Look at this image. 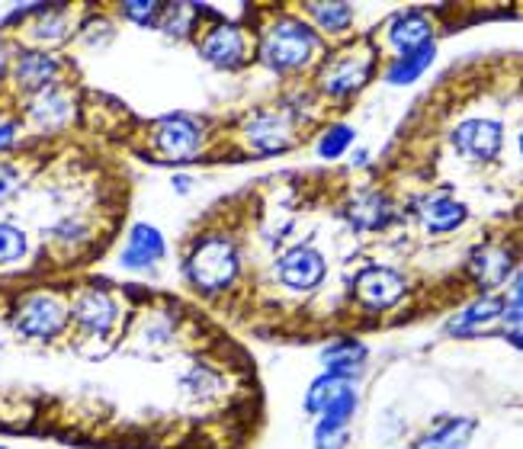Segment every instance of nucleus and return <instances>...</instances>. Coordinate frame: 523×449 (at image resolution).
I'll use <instances>...</instances> for the list:
<instances>
[{"label": "nucleus", "mask_w": 523, "mask_h": 449, "mask_svg": "<svg viewBox=\"0 0 523 449\" xmlns=\"http://www.w3.org/2000/svg\"><path fill=\"white\" fill-rule=\"evenodd\" d=\"M71 113V100L65 90H39L33 100V116L39 122H58L61 116Z\"/></svg>", "instance_id": "nucleus-23"}, {"label": "nucleus", "mask_w": 523, "mask_h": 449, "mask_svg": "<svg viewBox=\"0 0 523 449\" xmlns=\"http://www.w3.org/2000/svg\"><path fill=\"white\" fill-rule=\"evenodd\" d=\"M155 142L167 158H174V161L193 158V154L199 151V129L183 116H167V119L158 122Z\"/></svg>", "instance_id": "nucleus-8"}, {"label": "nucleus", "mask_w": 523, "mask_h": 449, "mask_svg": "<svg viewBox=\"0 0 523 449\" xmlns=\"http://www.w3.org/2000/svg\"><path fill=\"white\" fill-rule=\"evenodd\" d=\"M20 187V174L10 164H0V199H10Z\"/></svg>", "instance_id": "nucleus-30"}, {"label": "nucleus", "mask_w": 523, "mask_h": 449, "mask_svg": "<svg viewBox=\"0 0 523 449\" xmlns=\"http://www.w3.org/2000/svg\"><path fill=\"white\" fill-rule=\"evenodd\" d=\"M164 238L158 228L151 225H135L132 235H129V247L126 254H122V263H126L129 270H138V267H151V263H158L164 257Z\"/></svg>", "instance_id": "nucleus-12"}, {"label": "nucleus", "mask_w": 523, "mask_h": 449, "mask_svg": "<svg viewBox=\"0 0 523 449\" xmlns=\"http://www.w3.org/2000/svg\"><path fill=\"white\" fill-rule=\"evenodd\" d=\"M347 430H315V449H344Z\"/></svg>", "instance_id": "nucleus-29"}, {"label": "nucleus", "mask_w": 523, "mask_h": 449, "mask_svg": "<svg viewBox=\"0 0 523 449\" xmlns=\"http://www.w3.org/2000/svg\"><path fill=\"white\" fill-rule=\"evenodd\" d=\"M190 280L203 292H219L225 286H232L238 276V251L232 241L225 238H209L199 241L196 251L187 260Z\"/></svg>", "instance_id": "nucleus-1"}, {"label": "nucleus", "mask_w": 523, "mask_h": 449, "mask_svg": "<svg viewBox=\"0 0 523 449\" xmlns=\"http://www.w3.org/2000/svg\"><path fill=\"white\" fill-rule=\"evenodd\" d=\"M353 385H350V379H341V376H331V373H325L321 379H315L312 382V389H309V398H305V408L309 411H315V414H321V411H328L337 398H341L344 392H350Z\"/></svg>", "instance_id": "nucleus-21"}, {"label": "nucleus", "mask_w": 523, "mask_h": 449, "mask_svg": "<svg viewBox=\"0 0 523 449\" xmlns=\"http://www.w3.org/2000/svg\"><path fill=\"white\" fill-rule=\"evenodd\" d=\"M13 321H17V331H23L26 337H55L65 328V308L52 296H36L20 305Z\"/></svg>", "instance_id": "nucleus-6"}, {"label": "nucleus", "mask_w": 523, "mask_h": 449, "mask_svg": "<svg viewBox=\"0 0 523 449\" xmlns=\"http://www.w3.org/2000/svg\"><path fill=\"white\" fill-rule=\"evenodd\" d=\"M350 222L360 228H382L389 222V203L379 193H363L350 206Z\"/></svg>", "instance_id": "nucleus-22"}, {"label": "nucleus", "mask_w": 523, "mask_h": 449, "mask_svg": "<svg viewBox=\"0 0 523 449\" xmlns=\"http://www.w3.org/2000/svg\"><path fill=\"white\" fill-rule=\"evenodd\" d=\"M430 36H434V29H430V20L424 13L411 10V13H402L392 26H389V42L395 45L398 52H418L424 45H430Z\"/></svg>", "instance_id": "nucleus-14"}, {"label": "nucleus", "mask_w": 523, "mask_h": 449, "mask_svg": "<svg viewBox=\"0 0 523 449\" xmlns=\"http://www.w3.org/2000/svg\"><path fill=\"white\" fill-rule=\"evenodd\" d=\"M17 77H20V84L26 90L39 94V90L49 87V81L55 77V61L49 55H42V52H26L20 58V65H17Z\"/></svg>", "instance_id": "nucleus-19"}, {"label": "nucleus", "mask_w": 523, "mask_h": 449, "mask_svg": "<svg viewBox=\"0 0 523 449\" xmlns=\"http://www.w3.org/2000/svg\"><path fill=\"white\" fill-rule=\"evenodd\" d=\"M501 138H504L501 122H495V119H469V122H463V126L453 132L456 148L463 151L466 158H472V161L498 158Z\"/></svg>", "instance_id": "nucleus-5"}, {"label": "nucleus", "mask_w": 523, "mask_h": 449, "mask_svg": "<svg viewBox=\"0 0 523 449\" xmlns=\"http://www.w3.org/2000/svg\"><path fill=\"white\" fill-rule=\"evenodd\" d=\"M26 257V235L13 225H0V263H17Z\"/></svg>", "instance_id": "nucleus-27"}, {"label": "nucleus", "mask_w": 523, "mask_h": 449, "mask_svg": "<svg viewBox=\"0 0 523 449\" xmlns=\"http://www.w3.org/2000/svg\"><path fill=\"white\" fill-rule=\"evenodd\" d=\"M49 33H52L55 39L61 36V17H58V13H55V17H52V13H49V17L42 20V26L36 29V36H49Z\"/></svg>", "instance_id": "nucleus-32"}, {"label": "nucleus", "mask_w": 523, "mask_h": 449, "mask_svg": "<svg viewBox=\"0 0 523 449\" xmlns=\"http://www.w3.org/2000/svg\"><path fill=\"white\" fill-rule=\"evenodd\" d=\"M321 360H325L331 376L353 379V376H360V366L366 363V347L360 340H337V344H331L321 353Z\"/></svg>", "instance_id": "nucleus-15"}, {"label": "nucleus", "mask_w": 523, "mask_h": 449, "mask_svg": "<svg viewBox=\"0 0 523 449\" xmlns=\"http://www.w3.org/2000/svg\"><path fill=\"white\" fill-rule=\"evenodd\" d=\"M466 206L456 203V199H446V196H437V199H427L421 206V222L430 228V231H453L466 222Z\"/></svg>", "instance_id": "nucleus-17"}, {"label": "nucleus", "mask_w": 523, "mask_h": 449, "mask_svg": "<svg viewBox=\"0 0 523 449\" xmlns=\"http://www.w3.org/2000/svg\"><path fill=\"white\" fill-rule=\"evenodd\" d=\"M122 10H126V17H132L135 23H151L148 13H158L161 7L158 4H126Z\"/></svg>", "instance_id": "nucleus-31"}, {"label": "nucleus", "mask_w": 523, "mask_h": 449, "mask_svg": "<svg viewBox=\"0 0 523 449\" xmlns=\"http://www.w3.org/2000/svg\"><path fill=\"white\" fill-rule=\"evenodd\" d=\"M472 433H475V421H469V417H456V421L443 424L440 430H434L414 449H466Z\"/></svg>", "instance_id": "nucleus-18"}, {"label": "nucleus", "mask_w": 523, "mask_h": 449, "mask_svg": "<svg viewBox=\"0 0 523 449\" xmlns=\"http://www.w3.org/2000/svg\"><path fill=\"white\" fill-rule=\"evenodd\" d=\"M353 411H357V392L350 389V392H344L341 398H337L328 411H321L318 430H347V421L353 417Z\"/></svg>", "instance_id": "nucleus-24"}, {"label": "nucleus", "mask_w": 523, "mask_h": 449, "mask_svg": "<svg viewBox=\"0 0 523 449\" xmlns=\"http://www.w3.org/2000/svg\"><path fill=\"white\" fill-rule=\"evenodd\" d=\"M350 142H353V129L350 126H331L325 135H321L318 151H321V158L334 161V158H341V154L350 148Z\"/></svg>", "instance_id": "nucleus-26"}, {"label": "nucleus", "mask_w": 523, "mask_h": 449, "mask_svg": "<svg viewBox=\"0 0 523 449\" xmlns=\"http://www.w3.org/2000/svg\"><path fill=\"white\" fill-rule=\"evenodd\" d=\"M309 13L328 33H341V29L353 23V10L347 4H309Z\"/></svg>", "instance_id": "nucleus-25"}, {"label": "nucleus", "mask_w": 523, "mask_h": 449, "mask_svg": "<svg viewBox=\"0 0 523 449\" xmlns=\"http://www.w3.org/2000/svg\"><path fill=\"white\" fill-rule=\"evenodd\" d=\"M369 74H373V52L347 49L344 55L328 61L325 74H321V87H325V94L331 97H347V94H357L369 81Z\"/></svg>", "instance_id": "nucleus-3"}, {"label": "nucleus", "mask_w": 523, "mask_h": 449, "mask_svg": "<svg viewBox=\"0 0 523 449\" xmlns=\"http://www.w3.org/2000/svg\"><path fill=\"white\" fill-rule=\"evenodd\" d=\"M187 26H190V7H167V13H164L167 33L180 36V33H187Z\"/></svg>", "instance_id": "nucleus-28"}, {"label": "nucleus", "mask_w": 523, "mask_h": 449, "mask_svg": "<svg viewBox=\"0 0 523 449\" xmlns=\"http://www.w3.org/2000/svg\"><path fill=\"white\" fill-rule=\"evenodd\" d=\"M244 135H248V142L260 154H273V151H283L289 145L292 129H289V119L264 113V116H254L248 126H244Z\"/></svg>", "instance_id": "nucleus-10"}, {"label": "nucleus", "mask_w": 523, "mask_h": 449, "mask_svg": "<svg viewBox=\"0 0 523 449\" xmlns=\"http://www.w3.org/2000/svg\"><path fill=\"white\" fill-rule=\"evenodd\" d=\"M315 45L318 39L305 23L280 20L264 39V58L276 71H292V68H302L305 61L315 55Z\"/></svg>", "instance_id": "nucleus-2"}, {"label": "nucleus", "mask_w": 523, "mask_h": 449, "mask_svg": "<svg viewBox=\"0 0 523 449\" xmlns=\"http://www.w3.org/2000/svg\"><path fill=\"white\" fill-rule=\"evenodd\" d=\"M469 270H472L475 280H479V283L488 289V286H498V283H504L507 276H511V270H514V257L507 254L504 247L485 244V247H479V251L472 254V260H469Z\"/></svg>", "instance_id": "nucleus-11"}, {"label": "nucleus", "mask_w": 523, "mask_h": 449, "mask_svg": "<svg viewBox=\"0 0 523 449\" xmlns=\"http://www.w3.org/2000/svg\"><path fill=\"white\" fill-rule=\"evenodd\" d=\"M504 299L498 296H482L475 305H469L463 315H456L453 324H450V331L453 334H475V331H482L488 328L491 321H498L504 315Z\"/></svg>", "instance_id": "nucleus-16"}, {"label": "nucleus", "mask_w": 523, "mask_h": 449, "mask_svg": "<svg viewBox=\"0 0 523 449\" xmlns=\"http://www.w3.org/2000/svg\"><path fill=\"white\" fill-rule=\"evenodd\" d=\"M13 142V122H4V126H0V148H7Z\"/></svg>", "instance_id": "nucleus-33"}, {"label": "nucleus", "mask_w": 523, "mask_h": 449, "mask_svg": "<svg viewBox=\"0 0 523 449\" xmlns=\"http://www.w3.org/2000/svg\"><path fill=\"white\" fill-rule=\"evenodd\" d=\"M74 321L81 324L84 331H110L116 321V302L106 296V292H84V296L74 302Z\"/></svg>", "instance_id": "nucleus-13"}, {"label": "nucleus", "mask_w": 523, "mask_h": 449, "mask_svg": "<svg viewBox=\"0 0 523 449\" xmlns=\"http://www.w3.org/2000/svg\"><path fill=\"white\" fill-rule=\"evenodd\" d=\"M437 58V49H434V42L424 45V49L418 52H408L395 61V65L389 68V84H411V81H418V77L427 71L430 61Z\"/></svg>", "instance_id": "nucleus-20"}, {"label": "nucleus", "mask_w": 523, "mask_h": 449, "mask_svg": "<svg viewBox=\"0 0 523 449\" xmlns=\"http://www.w3.org/2000/svg\"><path fill=\"white\" fill-rule=\"evenodd\" d=\"M276 273H280V280L292 289H315L325 280V260H321L315 247H292V251L283 254L280 263H276Z\"/></svg>", "instance_id": "nucleus-7"}, {"label": "nucleus", "mask_w": 523, "mask_h": 449, "mask_svg": "<svg viewBox=\"0 0 523 449\" xmlns=\"http://www.w3.org/2000/svg\"><path fill=\"white\" fill-rule=\"evenodd\" d=\"M199 52H203L212 65H219V68H238L241 58H244V36L232 23H219L203 36Z\"/></svg>", "instance_id": "nucleus-9"}, {"label": "nucleus", "mask_w": 523, "mask_h": 449, "mask_svg": "<svg viewBox=\"0 0 523 449\" xmlns=\"http://www.w3.org/2000/svg\"><path fill=\"white\" fill-rule=\"evenodd\" d=\"M357 299L373 308V312H382V308H392L398 299L405 296V280L389 267H369L357 276Z\"/></svg>", "instance_id": "nucleus-4"}, {"label": "nucleus", "mask_w": 523, "mask_h": 449, "mask_svg": "<svg viewBox=\"0 0 523 449\" xmlns=\"http://www.w3.org/2000/svg\"><path fill=\"white\" fill-rule=\"evenodd\" d=\"M0 74H4V49H0Z\"/></svg>", "instance_id": "nucleus-34"}]
</instances>
